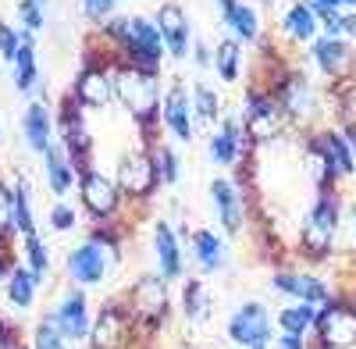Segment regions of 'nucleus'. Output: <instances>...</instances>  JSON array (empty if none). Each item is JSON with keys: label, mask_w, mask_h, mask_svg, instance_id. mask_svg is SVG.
Returning <instances> with one entry per match:
<instances>
[{"label": "nucleus", "mask_w": 356, "mask_h": 349, "mask_svg": "<svg viewBox=\"0 0 356 349\" xmlns=\"http://www.w3.org/2000/svg\"><path fill=\"white\" fill-rule=\"evenodd\" d=\"M211 68L218 72L221 82H239V75H243V43L232 40V36L218 40L214 43V65Z\"/></svg>", "instance_id": "obj_29"}, {"label": "nucleus", "mask_w": 356, "mask_h": 349, "mask_svg": "<svg viewBox=\"0 0 356 349\" xmlns=\"http://www.w3.org/2000/svg\"><path fill=\"white\" fill-rule=\"evenodd\" d=\"M211 200H214V211H218V221L228 236H239L243 232V189L235 186V179H214L211 182Z\"/></svg>", "instance_id": "obj_17"}, {"label": "nucleus", "mask_w": 356, "mask_h": 349, "mask_svg": "<svg viewBox=\"0 0 356 349\" xmlns=\"http://www.w3.org/2000/svg\"><path fill=\"white\" fill-rule=\"evenodd\" d=\"M285 125H289V114L278 104V97L250 90V97H246V118H243L246 139L250 143H275L285 132Z\"/></svg>", "instance_id": "obj_7"}, {"label": "nucleus", "mask_w": 356, "mask_h": 349, "mask_svg": "<svg viewBox=\"0 0 356 349\" xmlns=\"http://www.w3.org/2000/svg\"><path fill=\"white\" fill-rule=\"evenodd\" d=\"M129 314L118 307V303H107L93 328H89V339H93V349H125L129 346Z\"/></svg>", "instance_id": "obj_16"}, {"label": "nucleus", "mask_w": 356, "mask_h": 349, "mask_svg": "<svg viewBox=\"0 0 356 349\" xmlns=\"http://www.w3.org/2000/svg\"><path fill=\"white\" fill-rule=\"evenodd\" d=\"M214 4L221 8V25L228 29L232 40L253 43L260 36V15L253 4H246V0H214Z\"/></svg>", "instance_id": "obj_19"}, {"label": "nucleus", "mask_w": 356, "mask_h": 349, "mask_svg": "<svg viewBox=\"0 0 356 349\" xmlns=\"http://www.w3.org/2000/svg\"><path fill=\"white\" fill-rule=\"evenodd\" d=\"M114 104L136 122L143 147H154L157 129H161L157 125L161 107H164L161 72H146L139 65H129V61H118L114 57Z\"/></svg>", "instance_id": "obj_1"}, {"label": "nucleus", "mask_w": 356, "mask_h": 349, "mask_svg": "<svg viewBox=\"0 0 356 349\" xmlns=\"http://www.w3.org/2000/svg\"><path fill=\"white\" fill-rule=\"evenodd\" d=\"M246 147H250V139H246L243 122L235 118V114H228V118H221L218 132H211V139H207V157H211V164L235 168V164L243 161V150Z\"/></svg>", "instance_id": "obj_13"}, {"label": "nucleus", "mask_w": 356, "mask_h": 349, "mask_svg": "<svg viewBox=\"0 0 356 349\" xmlns=\"http://www.w3.org/2000/svg\"><path fill=\"white\" fill-rule=\"evenodd\" d=\"M68 97L82 111H107L114 104V54L100 43V50L89 47L82 57V68L68 86Z\"/></svg>", "instance_id": "obj_3"}, {"label": "nucleus", "mask_w": 356, "mask_h": 349, "mask_svg": "<svg viewBox=\"0 0 356 349\" xmlns=\"http://www.w3.org/2000/svg\"><path fill=\"white\" fill-rule=\"evenodd\" d=\"M314 328H317L321 342L328 349H349V346H356V310L328 307L324 314H317Z\"/></svg>", "instance_id": "obj_15"}, {"label": "nucleus", "mask_w": 356, "mask_h": 349, "mask_svg": "<svg viewBox=\"0 0 356 349\" xmlns=\"http://www.w3.org/2000/svg\"><path fill=\"white\" fill-rule=\"evenodd\" d=\"M79 200L89 211V218H97V221H111L122 211V189H118V182L111 174H104L100 168L79 171Z\"/></svg>", "instance_id": "obj_8"}, {"label": "nucleus", "mask_w": 356, "mask_h": 349, "mask_svg": "<svg viewBox=\"0 0 356 349\" xmlns=\"http://www.w3.org/2000/svg\"><path fill=\"white\" fill-rule=\"evenodd\" d=\"M154 161H157V174H161V186H178V174H182V164H178V154L168 147V143H154Z\"/></svg>", "instance_id": "obj_35"}, {"label": "nucleus", "mask_w": 356, "mask_h": 349, "mask_svg": "<svg viewBox=\"0 0 356 349\" xmlns=\"http://www.w3.org/2000/svg\"><path fill=\"white\" fill-rule=\"evenodd\" d=\"M278 349H303V339H300V335H282Z\"/></svg>", "instance_id": "obj_46"}, {"label": "nucleus", "mask_w": 356, "mask_h": 349, "mask_svg": "<svg viewBox=\"0 0 356 349\" xmlns=\"http://www.w3.org/2000/svg\"><path fill=\"white\" fill-rule=\"evenodd\" d=\"M193 118L200 129H211V132H214V125H221V97L207 82L193 86Z\"/></svg>", "instance_id": "obj_30"}, {"label": "nucleus", "mask_w": 356, "mask_h": 349, "mask_svg": "<svg viewBox=\"0 0 356 349\" xmlns=\"http://www.w3.org/2000/svg\"><path fill=\"white\" fill-rule=\"evenodd\" d=\"M82 15H86V22L104 29L111 18H118V0H82Z\"/></svg>", "instance_id": "obj_41"}, {"label": "nucleus", "mask_w": 356, "mask_h": 349, "mask_svg": "<svg viewBox=\"0 0 356 349\" xmlns=\"http://www.w3.org/2000/svg\"><path fill=\"white\" fill-rule=\"evenodd\" d=\"M310 8H317V11H339L342 0H310Z\"/></svg>", "instance_id": "obj_45"}, {"label": "nucleus", "mask_w": 356, "mask_h": 349, "mask_svg": "<svg viewBox=\"0 0 356 349\" xmlns=\"http://www.w3.org/2000/svg\"><path fill=\"white\" fill-rule=\"evenodd\" d=\"M228 339L246 349H264L271 339V314L260 303H243L228 321Z\"/></svg>", "instance_id": "obj_12"}, {"label": "nucleus", "mask_w": 356, "mask_h": 349, "mask_svg": "<svg viewBox=\"0 0 356 349\" xmlns=\"http://www.w3.org/2000/svg\"><path fill=\"white\" fill-rule=\"evenodd\" d=\"M122 264V246L111 232H93L86 243H79L68 260H65V271L75 285H100L114 275V268Z\"/></svg>", "instance_id": "obj_4"}, {"label": "nucleus", "mask_w": 356, "mask_h": 349, "mask_svg": "<svg viewBox=\"0 0 356 349\" xmlns=\"http://www.w3.org/2000/svg\"><path fill=\"white\" fill-rule=\"evenodd\" d=\"M154 25H157V33L164 40V50L175 65H186L189 57H193V25H189V15L182 4H175V0H164V4L157 8L154 15Z\"/></svg>", "instance_id": "obj_9"}, {"label": "nucleus", "mask_w": 356, "mask_h": 349, "mask_svg": "<svg viewBox=\"0 0 356 349\" xmlns=\"http://www.w3.org/2000/svg\"><path fill=\"white\" fill-rule=\"evenodd\" d=\"M100 43L118 57V61L139 65L146 72H164V40L157 33L154 18L143 15H118L100 29Z\"/></svg>", "instance_id": "obj_2"}, {"label": "nucleus", "mask_w": 356, "mask_h": 349, "mask_svg": "<svg viewBox=\"0 0 356 349\" xmlns=\"http://www.w3.org/2000/svg\"><path fill=\"white\" fill-rule=\"evenodd\" d=\"M22 243H25V257H29V271L43 282L47 271H50V253H47L43 239H40V236H29V239H22Z\"/></svg>", "instance_id": "obj_39"}, {"label": "nucleus", "mask_w": 356, "mask_h": 349, "mask_svg": "<svg viewBox=\"0 0 356 349\" xmlns=\"http://www.w3.org/2000/svg\"><path fill=\"white\" fill-rule=\"evenodd\" d=\"M282 29H285V36L292 43H314L317 40V15H314V8L303 4V0L289 4V11L282 18Z\"/></svg>", "instance_id": "obj_27"}, {"label": "nucleus", "mask_w": 356, "mask_h": 349, "mask_svg": "<svg viewBox=\"0 0 356 349\" xmlns=\"http://www.w3.org/2000/svg\"><path fill=\"white\" fill-rule=\"evenodd\" d=\"M129 310L139 325L154 328L168 310V278H157V275L136 278V285L129 289Z\"/></svg>", "instance_id": "obj_11"}, {"label": "nucleus", "mask_w": 356, "mask_h": 349, "mask_svg": "<svg viewBox=\"0 0 356 349\" xmlns=\"http://www.w3.org/2000/svg\"><path fill=\"white\" fill-rule=\"evenodd\" d=\"M36 285H40V278L29 271V268H11V271H8V300H11V307H18V310L33 307Z\"/></svg>", "instance_id": "obj_32"}, {"label": "nucleus", "mask_w": 356, "mask_h": 349, "mask_svg": "<svg viewBox=\"0 0 356 349\" xmlns=\"http://www.w3.org/2000/svg\"><path fill=\"white\" fill-rule=\"evenodd\" d=\"M54 132H57V122H54V111L47 107V100H29V107L22 111V136L29 143V150L43 157L57 143Z\"/></svg>", "instance_id": "obj_14"}, {"label": "nucleus", "mask_w": 356, "mask_h": 349, "mask_svg": "<svg viewBox=\"0 0 356 349\" xmlns=\"http://www.w3.org/2000/svg\"><path fill=\"white\" fill-rule=\"evenodd\" d=\"M314 321H317V314L310 310V303L285 307V310L278 314V325H282V332H285V335H303L307 328H314Z\"/></svg>", "instance_id": "obj_34"}, {"label": "nucleus", "mask_w": 356, "mask_h": 349, "mask_svg": "<svg viewBox=\"0 0 356 349\" xmlns=\"http://www.w3.org/2000/svg\"><path fill=\"white\" fill-rule=\"evenodd\" d=\"M275 289L296 296L300 303H328V285L314 275H275Z\"/></svg>", "instance_id": "obj_26"}, {"label": "nucleus", "mask_w": 356, "mask_h": 349, "mask_svg": "<svg viewBox=\"0 0 356 349\" xmlns=\"http://www.w3.org/2000/svg\"><path fill=\"white\" fill-rule=\"evenodd\" d=\"M193 253H196V264L203 275H214L225 268V260H228V246L221 236H214L211 228H200L193 232Z\"/></svg>", "instance_id": "obj_24"}, {"label": "nucleus", "mask_w": 356, "mask_h": 349, "mask_svg": "<svg viewBox=\"0 0 356 349\" xmlns=\"http://www.w3.org/2000/svg\"><path fill=\"white\" fill-rule=\"evenodd\" d=\"M54 321H57V328L65 332V339H72V342H79V339L89 335L93 321H89V303H86L82 289H72V293H65V300L57 303V310H54Z\"/></svg>", "instance_id": "obj_18"}, {"label": "nucleus", "mask_w": 356, "mask_h": 349, "mask_svg": "<svg viewBox=\"0 0 356 349\" xmlns=\"http://www.w3.org/2000/svg\"><path fill=\"white\" fill-rule=\"evenodd\" d=\"M11 79H15L18 93H33L40 86V61H36V36L33 33H22V50L15 54Z\"/></svg>", "instance_id": "obj_23"}, {"label": "nucleus", "mask_w": 356, "mask_h": 349, "mask_svg": "<svg viewBox=\"0 0 356 349\" xmlns=\"http://www.w3.org/2000/svg\"><path fill=\"white\" fill-rule=\"evenodd\" d=\"M150 239H154V257H157L161 278H178V275H182V246H178L175 228L168 221H157Z\"/></svg>", "instance_id": "obj_22"}, {"label": "nucleus", "mask_w": 356, "mask_h": 349, "mask_svg": "<svg viewBox=\"0 0 356 349\" xmlns=\"http://www.w3.org/2000/svg\"><path fill=\"white\" fill-rule=\"evenodd\" d=\"M278 104L285 107L289 118H307L314 111V93H310V82L303 75H289L282 86H278Z\"/></svg>", "instance_id": "obj_25"}, {"label": "nucleus", "mask_w": 356, "mask_h": 349, "mask_svg": "<svg viewBox=\"0 0 356 349\" xmlns=\"http://www.w3.org/2000/svg\"><path fill=\"white\" fill-rule=\"evenodd\" d=\"M75 221H79V214L68 207V203L57 200L54 207H50V228H54V232H72V228H75Z\"/></svg>", "instance_id": "obj_43"}, {"label": "nucleus", "mask_w": 356, "mask_h": 349, "mask_svg": "<svg viewBox=\"0 0 356 349\" xmlns=\"http://www.w3.org/2000/svg\"><path fill=\"white\" fill-rule=\"evenodd\" d=\"M342 4H353V8H356V0H342Z\"/></svg>", "instance_id": "obj_48"}, {"label": "nucleus", "mask_w": 356, "mask_h": 349, "mask_svg": "<svg viewBox=\"0 0 356 349\" xmlns=\"http://www.w3.org/2000/svg\"><path fill=\"white\" fill-rule=\"evenodd\" d=\"M18 50H22V29H15L11 22H0V57H4V65H15Z\"/></svg>", "instance_id": "obj_42"}, {"label": "nucleus", "mask_w": 356, "mask_h": 349, "mask_svg": "<svg viewBox=\"0 0 356 349\" xmlns=\"http://www.w3.org/2000/svg\"><path fill=\"white\" fill-rule=\"evenodd\" d=\"M15 236L29 239V236H40L36 232V214H33V189H29L25 171L15 174Z\"/></svg>", "instance_id": "obj_28"}, {"label": "nucleus", "mask_w": 356, "mask_h": 349, "mask_svg": "<svg viewBox=\"0 0 356 349\" xmlns=\"http://www.w3.org/2000/svg\"><path fill=\"white\" fill-rule=\"evenodd\" d=\"M161 125H164V129L171 132V139H178V143H193V136H196V118H193V86H186L182 79H171V86L164 90Z\"/></svg>", "instance_id": "obj_10"}, {"label": "nucleus", "mask_w": 356, "mask_h": 349, "mask_svg": "<svg viewBox=\"0 0 356 349\" xmlns=\"http://www.w3.org/2000/svg\"><path fill=\"white\" fill-rule=\"evenodd\" d=\"M47 4L43 0H18V22H22V33H40V29L47 25Z\"/></svg>", "instance_id": "obj_37"}, {"label": "nucleus", "mask_w": 356, "mask_h": 349, "mask_svg": "<svg viewBox=\"0 0 356 349\" xmlns=\"http://www.w3.org/2000/svg\"><path fill=\"white\" fill-rule=\"evenodd\" d=\"M0 275H4V260H0Z\"/></svg>", "instance_id": "obj_49"}, {"label": "nucleus", "mask_w": 356, "mask_h": 349, "mask_svg": "<svg viewBox=\"0 0 356 349\" xmlns=\"http://www.w3.org/2000/svg\"><path fill=\"white\" fill-rule=\"evenodd\" d=\"M0 139H4V132H0Z\"/></svg>", "instance_id": "obj_50"}, {"label": "nucleus", "mask_w": 356, "mask_h": 349, "mask_svg": "<svg viewBox=\"0 0 356 349\" xmlns=\"http://www.w3.org/2000/svg\"><path fill=\"white\" fill-rule=\"evenodd\" d=\"M15 236V189L0 179V243Z\"/></svg>", "instance_id": "obj_38"}, {"label": "nucleus", "mask_w": 356, "mask_h": 349, "mask_svg": "<svg viewBox=\"0 0 356 349\" xmlns=\"http://www.w3.org/2000/svg\"><path fill=\"white\" fill-rule=\"evenodd\" d=\"M54 122H57V143L65 147L75 171L93 168V161H89L93 157V129L86 125V111L72 97H65L61 107H57V114H54Z\"/></svg>", "instance_id": "obj_5"}, {"label": "nucleus", "mask_w": 356, "mask_h": 349, "mask_svg": "<svg viewBox=\"0 0 356 349\" xmlns=\"http://www.w3.org/2000/svg\"><path fill=\"white\" fill-rule=\"evenodd\" d=\"M332 239H335V228H324V225H317L314 218H307L303 228H300V246H303V253H310V257H324V253L332 250Z\"/></svg>", "instance_id": "obj_33"}, {"label": "nucleus", "mask_w": 356, "mask_h": 349, "mask_svg": "<svg viewBox=\"0 0 356 349\" xmlns=\"http://www.w3.org/2000/svg\"><path fill=\"white\" fill-rule=\"evenodd\" d=\"M182 307H186V317H193V321H203L207 314V293L200 282H186L182 289Z\"/></svg>", "instance_id": "obj_40"}, {"label": "nucleus", "mask_w": 356, "mask_h": 349, "mask_svg": "<svg viewBox=\"0 0 356 349\" xmlns=\"http://www.w3.org/2000/svg\"><path fill=\"white\" fill-rule=\"evenodd\" d=\"M353 57H356V50L342 36H321V40H314V61H317V68L328 79L346 75L349 65H353Z\"/></svg>", "instance_id": "obj_21"}, {"label": "nucleus", "mask_w": 356, "mask_h": 349, "mask_svg": "<svg viewBox=\"0 0 356 349\" xmlns=\"http://www.w3.org/2000/svg\"><path fill=\"white\" fill-rule=\"evenodd\" d=\"M317 139H321V147L328 150V157H332V164H335V171H339V179H349V174H356V154H353V147L346 143L342 132L324 129V132H317Z\"/></svg>", "instance_id": "obj_31"}, {"label": "nucleus", "mask_w": 356, "mask_h": 349, "mask_svg": "<svg viewBox=\"0 0 356 349\" xmlns=\"http://www.w3.org/2000/svg\"><path fill=\"white\" fill-rule=\"evenodd\" d=\"M114 182L122 189V196L129 200H150L161 186V174H157V161H154V150L150 147H132L118 157V168H114Z\"/></svg>", "instance_id": "obj_6"}, {"label": "nucleus", "mask_w": 356, "mask_h": 349, "mask_svg": "<svg viewBox=\"0 0 356 349\" xmlns=\"http://www.w3.org/2000/svg\"><path fill=\"white\" fill-rule=\"evenodd\" d=\"M33 349H68V339H65V332H61V328H57L54 314H50V317H43V321L36 325Z\"/></svg>", "instance_id": "obj_36"}, {"label": "nucleus", "mask_w": 356, "mask_h": 349, "mask_svg": "<svg viewBox=\"0 0 356 349\" xmlns=\"http://www.w3.org/2000/svg\"><path fill=\"white\" fill-rule=\"evenodd\" d=\"M193 61H196L200 72H207V68L214 65V54H211V47H207V40H196L193 43Z\"/></svg>", "instance_id": "obj_44"}, {"label": "nucleus", "mask_w": 356, "mask_h": 349, "mask_svg": "<svg viewBox=\"0 0 356 349\" xmlns=\"http://www.w3.org/2000/svg\"><path fill=\"white\" fill-rule=\"evenodd\" d=\"M40 161H43V182H47V189H50L54 196H68L72 189H79V171H75V164L68 161V154H65L61 143H54V147H50Z\"/></svg>", "instance_id": "obj_20"}, {"label": "nucleus", "mask_w": 356, "mask_h": 349, "mask_svg": "<svg viewBox=\"0 0 356 349\" xmlns=\"http://www.w3.org/2000/svg\"><path fill=\"white\" fill-rule=\"evenodd\" d=\"M0 349H11V332H8L4 321H0Z\"/></svg>", "instance_id": "obj_47"}]
</instances>
